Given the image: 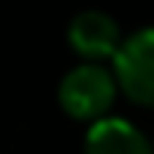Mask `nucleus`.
<instances>
[{
    "label": "nucleus",
    "mask_w": 154,
    "mask_h": 154,
    "mask_svg": "<svg viewBox=\"0 0 154 154\" xmlns=\"http://www.w3.org/2000/svg\"><path fill=\"white\" fill-rule=\"evenodd\" d=\"M57 100L68 116L79 122H100L116 100V79L100 62H81L62 76Z\"/></svg>",
    "instance_id": "1"
},
{
    "label": "nucleus",
    "mask_w": 154,
    "mask_h": 154,
    "mask_svg": "<svg viewBox=\"0 0 154 154\" xmlns=\"http://www.w3.org/2000/svg\"><path fill=\"white\" fill-rule=\"evenodd\" d=\"M84 154H154V146L133 122L106 116L87 130Z\"/></svg>",
    "instance_id": "4"
},
{
    "label": "nucleus",
    "mask_w": 154,
    "mask_h": 154,
    "mask_svg": "<svg viewBox=\"0 0 154 154\" xmlns=\"http://www.w3.org/2000/svg\"><path fill=\"white\" fill-rule=\"evenodd\" d=\"M114 79L130 100L154 108V27L122 38L114 54Z\"/></svg>",
    "instance_id": "2"
},
{
    "label": "nucleus",
    "mask_w": 154,
    "mask_h": 154,
    "mask_svg": "<svg viewBox=\"0 0 154 154\" xmlns=\"http://www.w3.org/2000/svg\"><path fill=\"white\" fill-rule=\"evenodd\" d=\"M68 43L79 57L97 62V60L116 54V49L122 43V32H119V24L114 22V16H108L106 11L89 8V11H81L70 19Z\"/></svg>",
    "instance_id": "3"
}]
</instances>
